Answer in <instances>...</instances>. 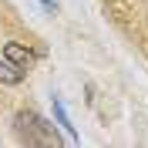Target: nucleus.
I'll use <instances>...</instances> for the list:
<instances>
[{
    "mask_svg": "<svg viewBox=\"0 0 148 148\" xmlns=\"http://www.w3.org/2000/svg\"><path fill=\"white\" fill-rule=\"evenodd\" d=\"M14 131H17L20 145H40V148H57V131L54 125H47L37 111H17L14 114Z\"/></svg>",
    "mask_w": 148,
    "mask_h": 148,
    "instance_id": "1",
    "label": "nucleus"
},
{
    "mask_svg": "<svg viewBox=\"0 0 148 148\" xmlns=\"http://www.w3.org/2000/svg\"><path fill=\"white\" fill-rule=\"evenodd\" d=\"M3 57H7L10 64L24 67V71H27V67H30V64H34V61H37V54H34V51H27V47L14 44V40H10V44H3Z\"/></svg>",
    "mask_w": 148,
    "mask_h": 148,
    "instance_id": "2",
    "label": "nucleus"
},
{
    "mask_svg": "<svg viewBox=\"0 0 148 148\" xmlns=\"http://www.w3.org/2000/svg\"><path fill=\"white\" fill-rule=\"evenodd\" d=\"M24 67H17V64H10L7 57H3V61H0V84H20L24 81Z\"/></svg>",
    "mask_w": 148,
    "mask_h": 148,
    "instance_id": "3",
    "label": "nucleus"
},
{
    "mask_svg": "<svg viewBox=\"0 0 148 148\" xmlns=\"http://www.w3.org/2000/svg\"><path fill=\"white\" fill-rule=\"evenodd\" d=\"M54 114H57V125L64 128V135L71 141H77V131H74V125H71V118H67V111H64V104H61V98L54 94Z\"/></svg>",
    "mask_w": 148,
    "mask_h": 148,
    "instance_id": "4",
    "label": "nucleus"
}]
</instances>
